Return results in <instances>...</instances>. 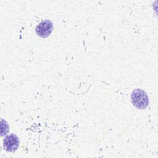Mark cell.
<instances>
[{"label": "cell", "mask_w": 158, "mask_h": 158, "mask_svg": "<svg viewBox=\"0 0 158 158\" xmlns=\"http://www.w3.org/2000/svg\"><path fill=\"white\" fill-rule=\"evenodd\" d=\"M131 99L133 105L139 109L146 108L149 104V99L146 93L141 89H135L132 92Z\"/></svg>", "instance_id": "cell-1"}, {"label": "cell", "mask_w": 158, "mask_h": 158, "mask_svg": "<svg viewBox=\"0 0 158 158\" xmlns=\"http://www.w3.org/2000/svg\"><path fill=\"white\" fill-rule=\"evenodd\" d=\"M36 33L41 38H47L49 36L53 30V23L49 20L41 22L36 27Z\"/></svg>", "instance_id": "cell-2"}, {"label": "cell", "mask_w": 158, "mask_h": 158, "mask_svg": "<svg viewBox=\"0 0 158 158\" xmlns=\"http://www.w3.org/2000/svg\"><path fill=\"white\" fill-rule=\"evenodd\" d=\"M19 144V138L15 134H11L5 137L3 141V146L8 152H14Z\"/></svg>", "instance_id": "cell-3"}]
</instances>
